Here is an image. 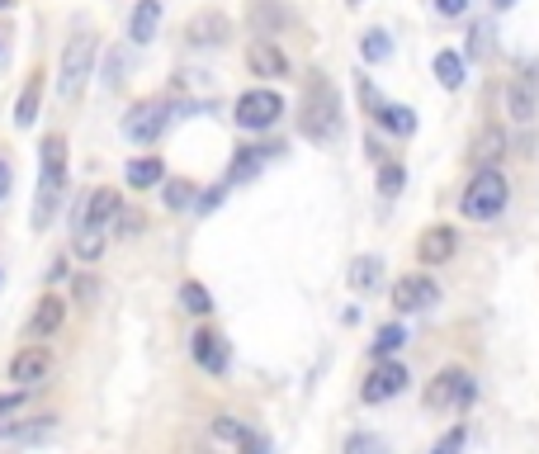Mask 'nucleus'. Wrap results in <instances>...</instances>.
<instances>
[{
  "label": "nucleus",
  "instance_id": "6e6552de",
  "mask_svg": "<svg viewBox=\"0 0 539 454\" xmlns=\"http://www.w3.org/2000/svg\"><path fill=\"white\" fill-rule=\"evenodd\" d=\"M47 374H53V350L38 346V341H29L20 355L10 360V383L14 389H38Z\"/></svg>",
  "mask_w": 539,
  "mask_h": 454
},
{
  "label": "nucleus",
  "instance_id": "f257e3e1",
  "mask_svg": "<svg viewBox=\"0 0 539 454\" xmlns=\"http://www.w3.org/2000/svg\"><path fill=\"white\" fill-rule=\"evenodd\" d=\"M298 133L308 142H336V138H341V105H336V86L322 72H312L308 86H303Z\"/></svg>",
  "mask_w": 539,
  "mask_h": 454
},
{
  "label": "nucleus",
  "instance_id": "49530a36",
  "mask_svg": "<svg viewBox=\"0 0 539 454\" xmlns=\"http://www.w3.org/2000/svg\"><path fill=\"white\" fill-rule=\"evenodd\" d=\"M10 5H14V0H0V10H10Z\"/></svg>",
  "mask_w": 539,
  "mask_h": 454
},
{
  "label": "nucleus",
  "instance_id": "c03bdc74",
  "mask_svg": "<svg viewBox=\"0 0 539 454\" xmlns=\"http://www.w3.org/2000/svg\"><path fill=\"white\" fill-rule=\"evenodd\" d=\"M5 194H10V161L0 157V199H5Z\"/></svg>",
  "mask_w": 539,
  "mask_h": 454
},
{
  "label": "nucleus",
  "instance_id": "9d476101",
  "mask_svg": "<svg viewBox=\"0 0 539 454\" xmlns=\"http://www.w3.org/2000/svg\"><path fill=\"white\" fill-rule=\"evenodd\" d=\"M232 39V20L223 10H199L190 24H184V43L190 47H223Z\"/></svg>",
  "mask_w": 539,
  "mask_h": 454
},
{
  "label": "nucleus",
  "instance_id": "9b49d317",
  "mask_svg": "<svg viewBox=\"0 0 539 454\" xmlns=\"http://www.w3.org/2000/svg\"><path fill=\"white\" fill-rule=\"evenodd\" d=\"M402 389H407V364H398V360H379V364H374V374L364 379L360 398H364V402H389V398H398Z\"/></svg>",
  "mask_w": 539,
  "mask_h": 454
},
{
  "label": "nucleus",
  "instance_id": "7ed1b4c3",
  "mask_svg": "<svg viewBox=\"0 0 539 454\" xmlns=\"http://www.w3.org/2000/svg\"><path fill=\"white\" fill-rule=\"evenodd\" d=\"M507 199H511L507 176H501L497 166H483V171L468 180V190H464V199H459V209H464V218H474V223H487V218H501Z\"/></svg>",
  "mask_w": 539,
  "mask_h": 454
},
{
  "label": "nucleus",
  "instance_id": "a878e982",
  "mask_svg": "<svg viewBox=\"0 0 539 454\" xmlns=\"http://www.w3.org/2000/svg\"><path fill=\"white\" fill-rule=\"evenodd\" d=\"M379 124L389 128V133H398V138H412V133H416V114L407 105H383L379 109Z\"/></svg>",
  "mask_w": 539,
  "mask_h": 454
},
{
  "label": "nucleus",
  "instance_id": "423d86ee",
  "mask_svg": "<svg viewBox=\"0 0 539 454\" xmlns=\"http://www.w3.org/2000/svg\"><path fill=\"white\" fill-rule=\"evenodd\" d=\"M279 114H284V95L279 90H246L237 99V128L246 133H261V128H275L279 124Z\"/></svg>",
  "mask_w": 539,
  "mask_h": 454
},
{
  "label": "nucleus",
  "instance_id": "e433bc0d",
  "mask_svg": "<svg viewBox=\"0 0 539 454\" xmlns=\"http://www.w3.org/2000/svg\"><path fill=\"white\" fill-rule=\"evenodd\" d=\"M223 194H227V184H213V190L199 194V213H213L218 204H223Z\"/></svg>",
  "mask_w": 539,
  "mask_h": 454
},
{
  "label": "nucleus",
  "instance_id": "bb28decb",
  "mask_svg": "<svg viewBox=\"0 0 539 454\" xmlns=\"http://www.w3.org/2000/svg\"><path fill=\"white\" fill-rule=\"evenodd\" d=\"M180 308L194 313V317H204V313L213 308V298H209V289H204L199 279H184V284H180Z\"/></svg>",
  "mask_w": 539,
  "mask_h": 454
},
{
  "label": "nucleus",
  "instance_id": "0eeeda50",
  "mask_svg": "<svg viewBox=\"0 0 539 454\" xmlns=\"http://www.w3.org/2000/svg\"><path fill=\"white\" fill-rule=\"evenodd\" d=\"M166 124H171V105L166 99H142V105H133L124 114V138L128 142H157Z\"/></svg>",
  "mask_w": 539,
  "mask_h": 454
},
{
  "label": "nucleus",
  "instance_id": "a18cd8bd",
  "mask_svg": "<svg viewBox=\"0 0 539 454\" xmlns=\"http://www.w3.org/2000/svg\"><path fill=\"white\" fill-rule=\"evenodd\" d=\"M507 5H511V0H497V10H507Z\"/></svg>",
  "mask_w": 539,
  "mask_h": 454
},
{
  "label": "nucleus",
  "instance_id": "b1692460",
  "mask_svg": "<svg viewBox=\"0 0 539 454\" xmlns=\"http://www.w3.org/2000/svg\"><path fill=\"white\" fill-rule=\"evenodd\" d=\"M72 251H76V261H99V256H105V227H86V223H81Z\"/></svg>",
  "mask_w": 539,
  "mask_h": 454
},
{
  "label": "nucleus",
  "instance_id": "6ab92c4d",
  "mask_svg": "<svg viewBox=\"0 0 539 454\" xmlns=\"http://www.w3.org/2000/svg\"><path fill=\"white\" fill-rule=\"evenodd\" d=\"M43 431H53V416H38V422H29V416H0V441H33Z\"/></svg>",
  "mask_w": 539,
  "mask_h": 454
},
{
  "label": "nucleus",
  "instance_id": "c756f323",
  "mask_svg": "<svg viewBox=\"0 0 539 454\" xmlns=\"http://www.w3.org/2000/svg\"><path fill=\"white\" fill-rule=\"evenodd\" d=\"M402 341H407V331H402L398 322L379 327V336H374V355H379V360H389V355H393V350H398Z\"/></svg>",
  "mask_w": 539,
  "mask_h": 454
},
{
  "label": "nucleus",
  "instance_id": "473e14b6",
  "mask_svg": "<svg viewBox=\"0 0 539 454\" xmlns=\"http://www.w3.org/2000/svg\"><path fill=\"white\" fill-rule=\"evenodd\" d=\"M402 180H407V171H402L398 161H383V166H379V190L389 194V199H393V194L402 190Z\"/></svg>",
  "mask_w": 539,
  "mask_h": 454
},
{
  "label": "nucleus",
  "instance_id": "7c9ffc66",
  "mask_svg": "<svg viewBox=\"0 0 539 454\" xmlns=\"http://www.w3.org/2000/svg\"><path fill=\"white\" fill-rule=\"evenodd\" d=\"M161 199H166V209H190V204H199V194H194L190 180H171Z\"/></svg>",
  "mask_w": 539,
  "mask_h": 454
},
{
  "label": "nucleus",
  "instance_id": "f3484780",
  "mask_svg": "<svg viewBox=\"0 0 539 454\" xmlns=\"http://www.w3.org/2000/svg\"><path fill=\"white\" fill-rule=\"evenodd\" d=\"M501 99H507V114H511L516 124H530L535 114H539V95L530 90V81H526V76H516L511 86H507V95H501Z\"/></svg>",
  "mask_w": 539,
  "mask_h": 454
},
{
  "label": "nucleus",
  "instance_id": "c85d7f7f",
  "mask_svg": "<svg viewBox=\"0 0 539 454\" xmlns=\"http://www.w3.org/2000/svg\"><path fill=\"white\" fill-rule=\"evenodd\" d=\"M38 95H43V86H38V81H29V90L20 95V105H14V124H20V128H29L33 119H38Z\"/></svg>",
  "mask_w": 539,
  "mask_h": 454
},
{
  "label": "nucleus",
  "instance_id": "dca6fc26",
  "mask_svg": "<svg viewBox=\"0 0 539 454\" xmlns=\"http://www.w3.org/2000/svg\"><path fill=\"white\" fill-rule=\"evenodd\" d=\"M157 29H161V0H138V5H133V20H128V39L142 47V43L157 39Z\"/></svg>",
  "mask_w": 539,
  "mask_h": 454
},
{
  "label": "nucleus",
  "instance_id": "2f4dec72",
  "mask_svg": "<svg viewBox=\"0 0 539 454\" xmlns=\"http://www.w3.org/2000/svg\"><path fill=\"white\" fill-rule=\"evenodd\" d=\"M246 426L237 422V416H218V422H213V441H227V445H242L246 441Z\"/></svg>",
  "mask_w": 539,
  "mask_h": 454
},
{
  "label": "nucleus",
  "instance_id": "79ce46f5",
  "mask_svg": "<svg viewBox=\"0 0 539 454\" xmlns=\"http://www.w3.org/2000/svg\"><path fill=\"white\" fill-rule=\"evenodd\" d=\"M72 294H76V303H90V298H95V279H76Z\"/></svg>",
  "mask_w": 539,
  "mask_h": 454
},
{
  "label": "nucleus",
  "instance_id": "2eb2a0df",
  "mask_svg": "<svg viewBox=\"0 0 539 454\" xmlns=\"http://www.w3.org/2000/svg\"><path fill=\"white\" fill-rule=\"evenodd\" d=\"M246 66H251L256 76H270V81L289 76V57H284V53H279V47L270 43V39H256V43L246 47Z\"/></svg>",
  "mask_w": 539,
  "mask_h": 454
},
{
  "label": "nucleus",
  "instance_id": "a211bd4d",
  "mask_svg": "<svg viewBox=\"0 0 539 454\" xmlns=\"http://www.w3.org/2000/svg\"><path fill=\"white\" fill-rule=\"evenodd\" d=\"M194 360H199V369H209V374H223V369H227L223 336H218V331H199L194 336Z\"/></svg>",
  "mask_w": 539,
  "mask_h": 454
},
{
  "label": "nucleus",
  "instance_id": "f03ea898",
  "mask_svg": "<svg viewBox=\"0 0 539 454\" xmlns=\"http://www.w3.org/2000/svg\"><path fill=\"white\" fill-rule=\"evenodd\" d=\"M66 194V138L53 133L38 147V204H33V227H47Z\"/></svg>",
  "mask_w": 539,
  "mask_h": 454
},
{
  "label": "nucleus",
  "instance_id": "37998d69",
  "mask_svg": "<svg viewBox=\"0 0 539 454\" xmlns=\"http://www.w3.org/2000/svg\"><path fill=\"white\" fill-rule=\"evenodd\" d=\"M242 454H265V441H261V435H246V441H242Z\"/></svg>",
  "mask_w": 539,
  "mask_h": 454
},
{
  "label": "nucleus",
  "instance_id": "4c0bfd02",
  "mask_svg": "<svg viewBox=\"0 0 539 454\" xmlns=\"http://www.w3.org/2000/svg\"><path fill=\"white\" fill-rule=\"evenodd\" d=\"M24 402H29V389H14V393H0V416H5V412H20V407H24Z\"/></svg>",
  "mask_w": 539,
  "mask_h": 454
},
{
  "label": "nucleus",
  "instance_id": "39448f33",
  "mask_svg": "<svg viewBox=\"0 0 539 454\" xmlns=\"http://www.w3.org/2000/svg\"><path fill=\"white\" fill-rule=\"evenodd\" d=\"M474 402V374L468 369H441L426 389V407L445 412V407H468Z\"/></svg>",
  "mask_w": 539,
  "mask_h": 454
},
{
  "label": "nucleus",
  "instance_id": "4468645a",
  "mask_svg": "<svg viewBox=\"0 0 539 454\" xmlns=\"http://www.w3.org/2000/svg\"><path fill=\"white\" fill-rule=\"evenodd\" d=\"M62 322H66V298L43 294L38 308H33V317H29V341H47V336H53Z\"/></svg>",
  "mask_w": 539,
  "mask_h": 454
},
{
  "label": "nucleus",
  "instance_id": "1a4fd4ad",
  "mask_svg": "<svg viewBox=\"0 0 539 454\" xmlns=\"http://www.w3.org/2000/svg\"><path fill=\"white\" fill-rule=\"evenodd\" d=\"M435 303H441V284L431 275H402L393 284V308L398 313H426Z\"/></svg>",
  "mask_w": 539,
  "mask_h": 454
},
{
  "label": "nucleus",
  "instance_id": "72a5a7b5",
  "mask_svg": "<svg viewBox=\"0 0 539 454\" xmlns=\"http://www.w3.org/2000/svg\"><path fill=\"white\" fill-rule=\"evenodd\" d=\"M341 454H389V445H383L379 435H364V431H360V435H350V441H346Z\"/></svg>",
  "mask_w": 539,
  "mask_h": 454
},
{
  "label": "nucleus",
  "instance_id": "cd10ccee",
  "mask_svg": "<svg viewBox=\"0 0 539 454\" xmlns=\"http://www.w3.org/2000/svg\"><path fill=\"white\" fill-rule=\"evenodd\" d=\"M360 53H364V62H389V57H393L389 33H383V29H369V33H364V43H360Z\"/></svg>",
  "mask_w": 539,
  "mask_h": 454
},
{
  "label": "nucleus",
  "instance_id": "f704fd0d",
  "mask_svg": "<svg viewBox=\"0 0 539 454\" xmlns=\"http://www.w3.org/2000/svg\"><path fill=\"white\" fill-rule=\"evenodd\" d=\"M464 445H468V431H464V426H449V431L441 435V441H435V450H431V454H459Z\"/></svg>",
  "mask_w": 539,
  "mask_h": 454
},
{
  "label": "nucleus",
  "instance_id": "de8ad7c7",
  "mask_svg": "<svg viewBox=\"0 0 539 454\" xmlns=\"http://www.w3.org/2000/svg\"><path fill=\"white\" fill-rule=\"evenodd\" d=\"M350 5H355V0H350Z\"/></svg>",
  "mask_w": 539,
  "mask_h": 454
},
{
  "label": "nucleus",
  "instance_id": "4be33fe9",
  "mask_svg": "<svg viewBox=\"0 0 539 454\" xmlns=\"http://www.w3.org/2000/svg\"><path fill=\"white\" fill-rule=\"evenodd\" d=\"M166 171H161V161L157 157H138V161H128L124 166V180H128V190H151Z\"/></svg>",
  "mask_w": 539,
  "mask_h": 454
},
{
  "label": "nucleus",
  "instance_id": "5701e85b",
  "mask_svg": "<svg viewBox=\"0 0 539 454\" xmlns=\"http://www.w3.org/2000/svg\"><path fill=\"white\" fill-rule=\"evenodd\" d=\"M435 81H441L445 90H459L464 86V53H454V47L435 53Z\"/></svg>",
  "mask_w": 539,
  "mask_h": 454
},
{
  "label": "nucleus",
  "instance_id": "ea45409f",
  "mask_svg": "<svg viewBox=\"0 0 539 454\" xmlns=\"http://www.w3.org/2000/svg\"><path fill=\"white\" fill-rule=\"evenodd\" d=\"M105 66H109V86H119V81H124V57H119V53H109Z\"/></svg>",
  "mask_w": 539,
  "mask_h": 454
},
{
  "label": "nucleus",
  "instance_id": "a19ab883",
  "mask_svg": "<svg viewBox=\"0 0 539 454\" xmlns=\"http://www.w3.org/2000/svg\"><path fill=\"white\" fill-rule=\"evenodd\" d=\"M483 53H487V29L478 24L474 29V43H468V57H483Z\"/></svg>",
  "mask_w": 539,
  "mask_h": 454
},
{
  "label": "nucleus",
  "instance_id": "c9c22d12",
  "mask_svg": "<svg viewBox=\"0 0 539 454\" xmlns=\"http://www.w3.org/2000/svg\"><path fill=\"white\" fill-rule=\"evenodd\" d=\"M114 227H119V237H138V232L147 227V218L138 209H124L119 218H114Z\"/></svg>",
  "mask_w": 539,
  "mask_h": 454
},
{
  "label": "nucleus",
  "instance_id": "58836bf2",
  "mask_svg": "<svg viewBox=\"0 0 539 454\" xmlns=\"http://www.w3.org/2000/svg\"><path fill=\"white\" fill-rule=\"evenodd\" d=\"M435 10H441L445 20H459V14L468 10V0H435Z\"/></svg>",
  "mask_w": 539,
  "mask_h": 454
},
{
  "label": "nucleus",
  "instance_id": "aec40b11",
  "mask_svg": "<svg viewBox=\"0 0 539 454\" xmlns=\"http://www.w3.org/2000/svg\"><path fill=\"white\" fill-rule=\"evenodd\" d=\"M265 151H275V147H242L237 157H232L227 184H242V180H251V176H261V166H265Z\"/></svg>",
  "mask_w": 539,
  "mask_h": 454
},
{
  "label": "nucleus",
  "instance_id": "f8f14e48",
  "mask_svg": "<svg viewBox=\"0 0 539 454\" xmlns=\"http://www.w3.org/2000/svg\"><path fill=\"white\" fill-rule=\"evenodd\" d=\"M454 251H459V232H454L449 223H435L421 232V242H416V261L421 265H445Z\"/></svg>",
  "mask_w": 539,
  "mask_h": 454
},
{
  "label": "nucleus",
  "instance_id": "ddd939ff",
  "mask_svg": "<svg viewBox=\"0 0 539 454\" xmlns=\"http://www.w3.org/2000/svg\"><path fill=\"white\" fill-rule=\"evenodd\" d=\"M124 213V199L119 190H109V184H99V190H90L86 209H81V223L86 227H114V218Z\"/></svg>",
  "mask_w": 539,
  "mask_h": 454
},
{
  "label": "nucleus",
  "instance_id": "393cba45",
  "mask_svg": "<svg viewBox=\"0 0 539 454\" xmlns=\"http://www.w3.org/2000/svg\"><path fill=\"white\" fill-rule=\"evenodd\" d=\"M379 279H383V261L379 256H360L355 265H350V289H379Z\"/></svg>",
  "mask_w": 539,
  "mask_h": 454
},
{
  "label": "nucleus",
  "instance_id": "20e7f679",
  "mask_svg": "<svg viewBox=\"0 0 539 454\" xmlns=\"http://www.w3.org/2000/svg\"><path fill=\"white\" fill-rule=\"evenodd\" d=\"M95 53H99V43H95L90 29H81L76 39H66V47H62V76H57V90H62L66 105H76L81 90H86V81L95 72Z\"/></svg>",
  "mask_w": 539,
  "mask_h": 454
},
{
  "label": "nucleus",
  "instance_id": "412c9836",
  "mask_svg": "<svg viewBox=\"0 0 539 454\" xmlns=\"http://www.w3.org/2000/svg\"><path fill=\"white\" fill-rule=\"evenodd\" d=\"M501 151H507V133H501V128H483L478 138H474V151H468V157H474L478 171H483V166H492Z\"/></svg>",
  "mask_w": 539,
  "mask_h": 454
}]
</instances>
